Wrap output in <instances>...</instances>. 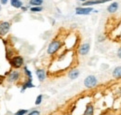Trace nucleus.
<instances>
[{
  "label": "nucleus",
  "instance_id": "nucleus-1",
  "mask_svg": "<svg viewBox=\"0 0 121 115\" xmlns=\"http://www.w3.org/2000/svg\"><path fill=\"white\" fill-rule=\"evenodd\" d=\"M61 48V41L59 39H54L48 44L47 48V53L48 55H54Z\"/></svg>",
  "mask_w": 121,
  "mask_h": 115
},
{
  "label": "nucleus",
  "instance_id": "nucleus-2",
  "mask_svg": "<svg viewBox=\"0 0 121 115\" xmlns=\"http://www.w3.org/2000/svg\"><path fill=\"white\" fill-rule=\"evenodd\" d=\"M9 65L11 66V67L14 68V69H19L24 65V59L21 55L13 56V57L10 58L9 60Z\"/></svg>",
  "mask_w": 121,
  "mask_h": 115
},
{
  "label": "nucleus",
  "instance_id": "nucleus-3",
  "mask_svg": "<svg viewBox=\"0 0 121 115\" xmlns=\"http://www.w3.org/2000/svg\"><path fill=\"white\" fill-rule=\"evenodd\" d=\"M6 75H7L6 80L10 83L17 82L21 79V72L18 71V70H10V71L8 72Z\"/></svg>",
  "mask_w": 121,
  "mask_h": 115
},
{
  "label": "nucleus",
  "instance_id": "nucleus-4",
  "mask_svg": "<svg viewBox=\"0 0 121 115\" xmlns=\"http://www.w3.org/2000/svg\"><path fill=\"white\" fill-rule=\"evenodd\" d=\"M97 84H98V80L94 75H89L84 80V85L88 89H92L97 86Z\"/></svg>",
  "mask_w": 121,
  "mask_h": 115
},
{
  "label": "nucleus",
  "instance_id": "nucleus-5",
  "mask_svg": "<svg viewBox=\"0 0 121 115\" xmlns=\"http://www.w3.org/2000/svg\"><path fill=\"white\" fill-rule=\"evenodd\" d=\"M10 23L7 21H1L0 22V37H5L10 30Z\"/></svg>",
  "mask_w": 121,
  "mask_h": 115
},
{
  "label": "nucleus",
  "instance_id": "nucleus-6",
  "mask_svg": "<svg viewBox=\"0 0 121 115\" xmlns=\"http://www.w3.org/2000/svg\"><path fill=\"white\" fill-rule=\"evenodd\" d=\"M93 9L91 7H77L76 8V15H89L93 12Z\"/></svg>",
  "mask_w": 121,
  "mask_h": 115
},
{
  "label": "nucleus",
  "instance_id": "nucleus-7",
  "mask_svg": "<svg viewBox=\"0 0 121 115\" xmlns=\"http://www.w3.org/2000/svg\"><path fill=\"white\" fill-rule=\"evenodd\" d=\"M90 50H91L90 43H83L82 45H80L79 48H78V53L80 55H82V56H85L90 53Z\"/></svg>",
  "mask_w": 121,
  "mask_h": 115
},
{
  "label": "nucleus",
  "instance_id": "nucleus-8",
  "mask_svg": "<svg viewBox=\"0 0 121 115\" xmlns=\"http://www.w3.org/2000/svg\"><path fill=\"white\" fill-rule=\"evenodd\" d=\"M112 0H88L84 3H82L83 7H91L94 5H99V4H104L106 2H110Z\"/></svg>",
  "mask_w": 121,
  "mask_h": 115
},
{
  "label": "nucleus",
  "instance_id": "nucleus-9",
  "mask_svg": "<svg viewBox=\"0 0 121 115\" xmlns=\"http://www.w3.org/2000/svg\"><path fill=\"white\" fill-rule=\"evenodd\" d=\"M21 86H22V88H21V93H24L25 90H27L29 88H34L35 85L33 83V79H27L24 82H22V84Z\"/></svg>",
  "mask_w": 121,
  "mask_h": 115
},
{
  "label": "nucleus",
  "instance_id": "nucleus-10",
  "mask_svg": "<svg viewBox=\"0 0 121 115\" xmlns=\"http://www.w3.org/2000/svg\"><path fill=\"white\" fill-rule=\"evenodd\" d=\"M35 75H36V77H37V79H38V81H44L46 80V77H47V75H46V71L43 69V68H37L36 70H35Z\"/></svg>",
  "mask_w": 121,
  "mask_h": 115
},
{
  "label": "nucleus",
  "instance_id": "nucleus-11",
  "mask_svg": "<svg viewBox=\"0 0 121 115\" xmlns=\"http://www.w3.org/2000/svg\"><path fill=\"white\" fill-rule=\"evenodd\" d=\"M118 3L117 2H113V3H111L108 7H107V11L109 12V13H111V14H113V13H115V12H117V10H118Z\"/></svg>",
  "mask_w": 121,
  "mask_h": 115
},
{
  "label": "nucleus",
  "instance_id": "nucleus-12",
  "mask_svg": "<svg viewBox=\"0 0 121 115\" xmlns=\"http://www.w3.org/2000/svg\"><path fill=\"white\" fill-rule=\"evenodd\" d=\"M83 115H94V106L91 103L87 104Z\"/></svg>",
  "mask_w": 121,
  "mask_h": 115
},
{
  "label": "nucleus",
  "instance_id": "nucleus-13",
  "mask_svg": "<svg viewBox=\"0 0 121 115\" xmlns=\"http://www.w3.org/2000/svg\"><path fill=\"white\" fill-rule=\"evenodd\" d=\"M79 74H80V72L78 69H76V68H74V69H71L69 73H68V77H69V79H71V80H76L78 78V76H79Z\"/></svg>",
  "mask_w": 121,
  "mask_h": 115
},
{
  "label": "nucleus",
  "instance_id": "nucleus-14",
  "mask_svg": "<svg viewBox=\"0 0 121 115\" xmlns=\"http://www.w3.org/2000/svg\"><path fill=\"white\" fill-rule=\"evenodd\" d=\"M112 74H113V77L115 79H121V66L115 67V69L113 70Z\"/></svg>",
  "mask_w": 121,
  "mask_h": 115
},
{
  "label": "nucleus",
  "instance_id": "nucleus-15",
  "mask_svg": "<svg viewBox=\"0 0 121 115\" xmlns=\"http://www.w3.org/2000/svg\"><path fill=\"white\" fill-rule=\"evenodd\" d=\"M10 5L15 9H21L23 6L22 0H10Z\"/></svg>",
  "mask_w": 121,
  "mask_h": 115
},
{
  "label": "nucleus",
  "instance_id": "nucleus-16",
  "mask_svg": "<svg viewBox=\"0 0 121 115\" xmlns=\"http://www.w3.org/2000/svg\"><path fill=\"white\" fill-rule=\"evenodd\" d=\"M44 3V0H30L29 4L32 7H41Z\"/></svg>",
  "mask_w": 121,
  "mask_h": 115
},
{
  "label": "nucleus",
  "instance_id": "nucleus-17",
  "mask_svg": "<svg viewBox=\"0 0 121 115\" xmlns=\"http://www.w3.org/2000/svg\"><path fill=\"white\" fill-rule=\"evenodd\" d=\"M22 70H23V73H24V75L26 76V78H27V79H33L32 72H31V70H29V68H28L26 66H24V67H23Z\"/></svg>",
  "mask_w": 121,
  "mask_h": 115
},
{
  "label": "nucleus",
  "instance_id": "nucleus-18",
  "mask_svg": "<svg viewBox=\"0 0 121 115\" xmlns=\"http://www.w3.org/2000/svg\"><path fill=\"white\" fill-rule=\"evenodd\" d=\"M29 112V110H24V109H21V110H17L14 115H26L27 113Z\"/></svg>",
  "mask_w": 121,
  "mask_h": 115
},
{
  "label": "nucleus",
  "instance_id": "nucleus-19",
  "mask_svg": "<svg viewBox=\"0 0 121 115\" xmlns=\"http://www.w3.org/2000/svg\"><path fill=\"white\" fill-rule=\"evenodd\" d=\"M31 12H34V13H36V12H40L43 10V8L42 7H32L30 9Z\"/></svg>",
  "mask_w": 121,
  "mask_h": 115
},
{
  "label": "nucleus",
  "instance_id": "nucleus-20",
  "mask_svg": "<svg viewBox=\"0 0 121 115\" xmlns=\"http://www.w3.org/2000/svg\"><path fill=\"white\" fill-rule=\"evenodd\" d=\"M42 101H43V95H38L37 97H36V99H35V104L36 106H38V105H40V104L42 103Z\"/></svg>",
  "mask_w": 121,
  "mask_h": 115
},
{
  "label": "nucleus",
  "instance_id": "nucleus-21",
  "mask_svg": "<svg viewBox=\"0 0 121 115\" xmlns=\"http://www.w3.org/2000/svg\"><path fill=\"white\" fill-rule=\"evenodd\" d=\"M26 115H40V111L36 110H33L29 111Z\"/></svg>",
  "mask_w": 121,
  "mask_h": 115
},
{
  "label": "nucleus",
  "instance_id": "nucleus-22",
  "mask_svg": "<svg viewBox=\"0 0 121 115\" xmlns=\"http://www.w3.org/2000/svg\"><path fill=\"white\" fill-rule=\"evenodd\" d=\"M5 80H6V76L5 75H0V85L3 84V82L5 81Z\"/></svg>",
  "mask_w": 121,
  "mask_h": 115
},
{
  "label": "nucleus",
  "instance_id": "nucleus-23",
  "mask_svg": "<svg viewBox=\"0 0 121 115\" xmlns=\"http://www.w3.org/2000/svg\"><path fill=\"white\" fill-rule=\"evenodd\" d=\"M117 57L119 58V59H121V47L117 50Z\"/></svg>",
  "mask_w": 121,
  "mask_h": 115
},
{
  "label": "nucleus",
  "instance_id": "nucleus-24",
  "mask_svg": "<svg viewBox=\"0 0 121 115\" xmlns=\"http://www.w3.org/2000/svg\"><path fill=\"white\" fill-rule=\"evenodd\" d=\"M9 2V0H0V4L1 5H6Z\"/></svg>",
  "mask_w": 121,
  "mask_h": 115
},
{
  "label": "nucleus",
  "instance_id": "nucleus-25",
  "mask_svg": "<svg viewBox=\"0 0 121 115\" xmlns=\"http://www.w3.org/2000/svg\"><path fill=\"white\" fill-rule=\"evenodd\" d=\"M21 10H22V11H26V10H27L28 9H27V7H23V6H22V7L21 8Z\"/></svg>",
  "mask_w": 121,
  "mask_h": 115
},
{
  "label": "nucleus",
  "instance_id": "nucleus-26",
  "mask_svg": "<svg viewBox=\"0 0 121 115\" xmlns=\"http://www.w3.org/2000/svg\"><path fill=\"white\" fill-rule=\"evenodd\" d=\"M77 1H81V2H86V1H88V0H77Z\"/></svg>",
  "mask_w": 121,
  "mask_h": 115
},
{
  "label": "nucleus",
  "instance_id": "nucleus-27",
  "mask_svg": "<svg viewBox=\"0 0 121 115\" xmlns=\"http://www.w3.org/2000/svg\"><path fill=\"white\" fill-rule=\"evenodd\" d=\"M0 10H1V6H0Z\"/></svg>",
  "mask_w": 121,
  "mask_h": 115
}]
</instances>
